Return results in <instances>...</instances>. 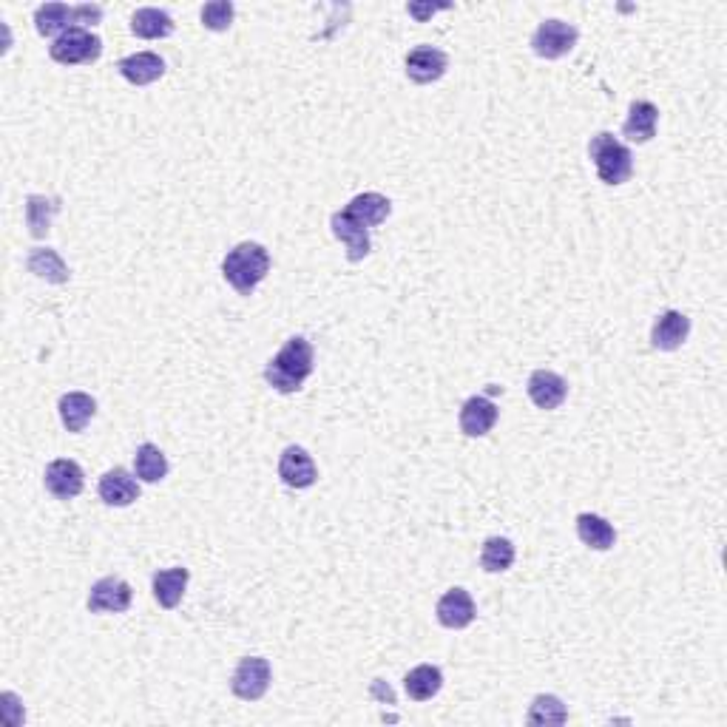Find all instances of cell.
<instances>
[{"label": "cell", "instance_id": "2e32d148", "mask_svg": "<svg viewBox=\"0 0 727 727\" xmlns=\"http://www.w3.org/2000/svg\"><path fill=\"white\" fill-rule=\"evenodd\" d=\"M100 497L108 506L123 509V506H131L140 497V483H137V478H131L128 469L117 466V469H111V472H106L100 478Z\"/></svg>", "mask_w": 727, "mask_h": 727}, {"label": "cell", "instance_id": "52a82bcc", "mask_svg": "<svg viewBox=\"0 0 727 727\" xmlns=\"http://www.w3.org/2000/svg\"><path fill=\"white\" fill-rule=\"evenodd\" d=\"M131 586L120 577H103L91 586L89 611L91 614H125L131 608Z\"/></svg>", "mask_w": 727, "mask_h": 727}, {"label": "cell", "instance_id": "ac0fdd59", "mask_svg": "<svg viewBox=\"0 0 727 727\" xmlns=\"http://www.w3.org/2000/svg\"><path fill=\"white\" fill-rule=\"evenodd\" d=\"M657 123H659V108L648 100H637L631 103V111H628V120L622 125V134L628 137L631 142H651L657 137Z\"/></svg>", "mask_w": 727, "mask_h": 727}, {"label": "cell", "instance_id": "cb8c5ba5", "mask_svg": "<svg viewBox=\"0 0 727 727\" xmlns=\"http://www.w3.org/2000/svg\"><path fill=\"white\" fill-rule=\"evenodd\" d=\"M444 688V674L435 665H418L404 679V691L412 702H426Z\"/></svg>", "mask_w": 727, "mask_h": 727}, {"label": "cell", "instance_id": "8992f818", "mask_svg": "<svg viewBox=\"0 0 727 727\" xmlns=\"http://www.w3.org/2000/svg\"><path fill=\"white\" fill-rule=\"evenodd\" d=\"M270 679H273V671H270V662L262 657H245L236 671H233L231 679V691L245 699V702H256L262 699L270 688Z\"/></svg>", "mask_w": 727, "mask_h": 727}, {"label": "cell", "instance_id": "f546056e", "mask_svg": "<svg viewBox=\"0 0 727 727\" xmlns=\"http://www.w3.org/2000/svg\"><path fill=\"white\" fill-rule=\"evenodd\" d=\"M526 722H529V725H566L568 710L557 696L540 693V696L532 702V708H529Z\"/></svg>", "mask_w": 727, "mask_h": 727}, {"label": "cell", "instance_id": "7a4b0ae2", "mask_svg": "<svg viewBox=\"0 0 727 727\" xmlns=\"http://www.w3.org/2000/svg\"><path fill=\"white\" fill-rule=\"evenodd\" d=\"M222 273L239 296H250L270 273V253L259 242H242L228 250Z\"/></svg>", "mask_w": 727, "mask_h": 727}, {"label": "cell", "instance_id": "4fadbf2b", "mask_svg": "<svg viewBox=\"0 0 727 727\" xmlns=\"http://www.w3.org/2000/svg\"><path fill=\"white\" fill-rule=\"evenodd\" d=\"M691 333V319L679 310H665L657 321H654V330H651V344L662 350V353H671L679 350L685 344V338Z\"/></svg>", "mask_w": 727, "mask_h": 727}, {"label": "cell", "instance_id": "1f68e13d", "mask_svg": "<svg viewBox=\"0 0 727 727\" xmlns=\"http://www.w3.org/2000/svg\"><path fill=\"white\" fill-rule=\"evenodd\" d=\"M100 20H103V6H91V3L74 6V26L86 29V26H94Z\"/></svg>", "mask_w": 727, "mask_h": 727}, {"label": "cell", "instance_id": "30bf717a", "mask_svg": "<svg viewBox=\"0 0 727 727\" xmlns=\"http://www.w3.org/2000/svg\"><path fill=\"white\" fill-rule=\"evenodd\" d=\"M449 69V57L435 46H418L407 54V77L418 86L441 80Z\"/></svg>", "mask_w": 727, "mask_h": 727}, {"label": "cell", "instance_id": "44dd1931", "mask_svg": "<svg viewBox=\"0 0 727 727\" xmlns=\"http://www.w3.org/2000/svg\"><path fill=\"white\" fill-rule=\"evenodd\" d=\"M188 568H168V571H157L154 574V597H157V603L162 608H177L179 600H182V594H185V586H188Z\"/></svg>", "mask_w": 727, "mask_h": 727}, {"label": "cell", "instance_id": "4316f807", "mask_svg": "<svg viewBox=\"0 0 727 727\" xmlns=\"http://www.w3.org/2000/svg\"><path fill=\"white\" fill-rule=\"evenodd\" d=\"M35 26L43 37H60L63 32L74 29V6H66V3H43L35 12Z\"/></svg>", "mask_w": 727, "mask_h": 727}, {"label": "cell", "instance_id": "8fae6325", "mask_svg": "<svg viewBox=\"0 0 727 727\" xmlns=\"http://www.w3.org/2000/svg\"><path fill=\"white\" fill-rule=\"evenodd\" d=\"M46 489L52 492L57 500H71L83 492V469L80 463L69 461V458H57L46 466V475H43Z\"/></svg>", "mask_w": 727, "mask_h": 727}, {"label": "cell", "instance_id": "5b68a950", "mask_svg": "<svg viewBox=\"0 0 727 727\" xmlns=\"http://www.w3.org/2000/svg\"><path fill=\"white\" fill-rule=\"evenodd\" d=\"M577 29L566 20H543L532 35V49L537 57L560 60L577 46Z\"/></svg>", "mask_w": 727, "mask_h": 727}, {"label": "cell", "instance_id": "9a60e30c", "mask_svg": "<svg viewBox=\"0 0 727 727\" xmlns=\"http://www.w3.org/2000/svg\"><path fill=\"white\" fill-rule=\"evenodd\" d=\"M117 69L131 86H151L165 74V60L157 52H137L131 57H123Z\"/></svg>", "mask_w": 727, "mask_h": 727}, {"label": "cell", "instance_id": "f1b7e54d", "mask_svg": "<svg viewBox=\"0 0 727 727\" xmlns=\"http://www.w3.org/2000/svg\"><path fill=\"white\" fill-rule=\"evenodd\" d=\"M134 469L142 483H160L168 475V458L154 444H142L134 455Z\"/></svg>", "mask_w": 727, "mask_h": 727}, {"label": "cell", "instance_id": "d4e9b609", "mask_svg": "<svg viewBox=\"0 0 727 727\" xmlns=\"http://www.w3.org/2000/svg\"><path fill=\"white\" fill-rule=\"evenodd\" d=\"M26 265H29V270L35 273L37 279H46L52 284H66L71 276L66 262L60 259V253L52 248H35L29 253Z\"/></svg>", "mask_w": 727, "mask_h": 727}, {"label": "cell", "instance_id": "7402d4cb", "mask_svg": "<svg viewBox=\"0 0 727 727\" xmlns=\"http://www.w3.org/2000/svg\"><path fill=\"white\" fill-rule=\"evenodd\" d=\"M131 32L142 40H160V37L174 35V20L168 12L154 9V6H145L137 9L134 18H131Z\"/></svg>", "mask_w": 727, "mask_h": 727}, {"label": "cell", "instance_id": "3957f363", "mask_svg": "<svg viewBox=\"0 0 727 727\" xmlns=\"http://www.w3.org/2000/svg\"><path fill=\"white\" fill-rule=\"evenodd\" d=\"M588 154L594 160V168L603 179L605 185H622L628 182L634 174V157H631V148L622 145L614 134L600 131L597 137H591L588 145Z\"/></svg>", "mask_w": 727, "mask_h": 727}, {"label": "cell", "instance_id": "ffe728a7", "mask_svg": "<svg viewBox=\"0 0 727 727\" xmlns=\"http://www.w3.org/2000/svg\"><path fill=\"white\" fill-rule=\"evenodd\" d=\"M344 211L350 213L355 222H361L364 228H375V225H381V222L390 216L392 205H390V199H387L384 194L367 191V194L355 196L353 202H350Z\"/></svg>", "mask_w": 727, "mask_h": 727}, {"label": "cell", "instance_id": "6da1fadb", "mask_svg": "<svg viewBox=\"0 0 727 727\" xmlns=\"http://www.w3.org/2000/svg\"><path fill=\"white\" fill-rule=\"evenodd\" d=\"M313 373V344L302 336H293L279 353L267 361L265 381L276 392H299Z\"/></svg>", "mask_w": 727, "mask_h": 727}, {"label": "cell", "instance_id": "484cf974", "mask_svg": "<svg viewBox=\"0 0 727 727\" xmlns=\"http://www.w3.org/2000/svg\"><path fill=\"white\" fill-rule=\"evenodd\" d=\"M577 534H580V540L586 543L588 549L594 551H608L614 543H617V532H614V526L600 515H580L577 517Z\"/></svg>", "mask_w": 727, "mask_h": 727}, {"label": "cell", "instance_id": "d6a6232c", "mask_svg": "<svg viewBox=\"0 0 727 727\" xmlns=\"http://www.w3.org/2000/svg\"><path fill=\"white\" fill-rule=\"evenodd\" d=\"M441 9H449V3H438V6H418V3H409L407 12L412 18L418 20H426L429 15H435V12H441Z\"/></svg>", "mask_w": 727, "mask_h": 727}, {"label": "cell", "instance_id": "d6986e66", "mask_svg": "<svg viewBox=\"0 0 727 727\" xmlns=\"http://www.w3.org/2000/svg\"><path fill=\"white\" fill-rule=\"evenodd\" d=\"M57 409H60V421L69 432H83L97 412V401L86 392H66Z\"/></svg>", "mask_w": 727, "mask_h": 727}, {"label": "cell", "instance_id": "277c9868", "mask_svg": "<svg viewBox=\"0 0 727 727\" xmlns=\"http://www.w3.org/2000/svg\"><path fill=\"white\" fill-rule=\"evenodd\" d=\"M49 54H52L54 63H60V66L94 63L103 54V40L97 35H91L89 29L74 26V29L63 32L60 37H54V43L49 46Z\"/></svg>", "mask_w": 727, "mask_h": 727}, {"label": "cell", "instance_id": "9c48e42d", "mask_svg": "<svg viewBox=\"0 0 727 727\" xmlns=\"http://www.w3.org/2000/svg\"><path fill=\"white\" fill-rule=\"evenodd\" d=\"M279 478L290 489H307L319 480V469L304 446H287L279 458Z\"/></svg>", "mask_w": 727, "mask_h": 727}, {"label": "cell", "instance_id": "7c38bea8", "mask_svg": "<svg viewBox=\"0 0 727 727\" xmlns=\"http://www.w3.org/2000/svg\"><path fill=\"white\" fill-rule=\"evenodd\" d=\"M435 614H438V622H441L444 628H455V631H458V628L472 625L475 614H478V608H475V600L469 597L466 588H452V591H446L444 597L438 600Z\"/></svg>", "mask_w": 727, "mask_h": 727}, {"label": "cell", "instance_id": "83f0119b", "mask_svg": "<svg viewBox=\"0 0 727 727\" xmlns=\"http://www.w3.org/2000/svg\"><path fill=\"white\" fill-rule=\"evenodd\" d=\"M515 563V543L506 540V537H489L483 543L480 551V566L489 574H500V571H509Z\"/></svg>", "mask_w": 727, "mask_h": 727}, {"label": "cell", "instance_id": "4dcf8cb0", "mask_svg": "<svg viewBox=\"0 0 727 727\" xmlns=\"http://www.w3.org/2000/svg\"><path fill=\"white\" fill-rule=\"evenodd\" d=\"M233 15H236L233 3H228V0H213L208 6H202V26L211 29V32H228L233 23Z\"/></svg>", "mask_w": 727, "mask_h": 727}, {"label": "cell", "instance_id": "603a6c76", "mask_svg": "<svg viewBox=\"0 0 727 727\" xmlns=\"http://www.w3.org/2000/svg\"><path fill=\"white\" fill-rule=\"evenodd\" d=\"M57 211H60V199H54V196H26V225H29V233L35 239H43L46 233L52 231V219L57 216Z\"/></svg>", "mask_w": 727, "mask_h": 727}, {"label": "cell", "instance_id": "5bb4252c", "mask_svg": "<svg viewBox=\"0 0 727 727\" xmlns=\"http://www.w3.org/2000/svg\"><path fill=\"white\" fill-rule=\"evenodd\" d=\"M497 424V407L486 395H472L461 407V432L466 438H483Z\"/></svg>", "mask_w": 727, "mask_h": 727}, {"label": "cell", "instance_id": "e0dca14e", "mask_svg": "<svg viewBox=\"0 0 727 727\" xmlns=\"http://www.w3.org/2000/svg\"><path fill=\"white\" fill-rule=\"evenodd\" d=\"M568 395V384L563 375L551 373V370H537L529 378V398L534 401V407L540 409H557Z\"/></svg>", "mask_w": 727, "mask_h": 727}, {"label": "cell", "instance_id": "ba28073f", "mask_svg": "<svg viewBox=\"0 0 727 727\" xmlns=\"http://www.w3.org/2000/svg\"><path fill=\"white\" fill-rule=\"evenodd\" d=\"M330 228L336 233L338 242H344L347 259H350V262H361V259L370 256V250H373L370 233H367V228H364L361 222H355L350 213L347 211L333 213V216H330Z\"/></svg>", "mask_w": 727, "mask_h": 727}]
</instances>
